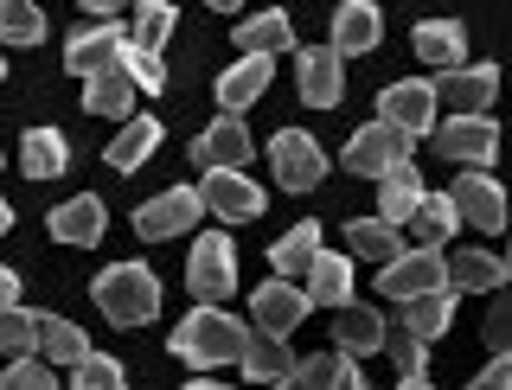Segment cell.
<instances>
[{"instance_id": "50", "label": "cell", "mask_w": 512, "mask_h": 390, "mask_svg": "<svg viewBox=\"0 0 512 390\" xmlns=\"http://www.w3.org/2000/svg\"><path fill=\"white\" fill-rule=\"evenodd\" d=\"M0 71H7V64H0Z\"/></svg>"}, {"instance_id": "48", "label": "cell", "mask_w": 512, "mask_h": 390, "mask_svg": "<svg viewBox=\"0 0 512 390\" xmlns=\"http://www.w3.org/2000/svg\"><path fill=\"white\" fill-rule=\"evenodd\" d=\"M7 224H13V211H7V199H0V231H7Z\"/></svg>"}, {"instance_id": "10", "label": "cell", "mask_w": 512, "mask_h": 390, "mask_svg": "<svg viewBox=\"0 0 512 390\" xmlns=\"http://www.w3.org/2000/svg\"><path fill=\"white\" fill-rule=\"evenodd\" d=\"M205 211L224 224H250V218H263V192H256L237 167H205Z\"/></svg>"}, {"instance_id": "36", "label": "cell", "mask_w": 512, "mask_h": 390, "mask_svg": "<svg viewBox=\"0 0 512 390\" xmlns=\"http://www.w3.org/2000/svg\"><path fill=\"white\" fill-rule=\"evenodd\" d=\"M320 250V224L314 218H301L288 237H276V250H269V263H276V275H301L308 269V256Z\"/></svg>"}, {"instance_id": "18", "label": "cell", "mask_w": 512, "mask_h": 390, "mask_svg": "<svg viewBox=\"0 0 512 390\" xmlns=\"http://www.w3.org/2000/svg\"><path fill=\"white\" fill-rule=\"evenodd\" d=\"M378 39H384V20H378V7H372V0H346V7L333 13V52H340V58L372 52Z\"/></svg>"}, {"instance_id": "46", "label": "cell", "mask_w": 512, "mask_h": 390, "mask_svg": "<svg viewBox=\"0 0 512 390\" xmlns=\"http://www.w3.org/2000/svg\"><path fill=\"white\" fill-rule=\"evenodd\" d=\"M77 7H84V13H103V20H109V13H122V7H135V0H77Z\"/></svg>"}, {"instance_id": "38", "label": "cell", "mask_w": 512, "mask_h": 390, "mask_svg": "<svg viewBox=\"0 0 512 390\" xmlns=\"http://www.w3.org/2000/svg\"><path fill=\"white\" fill-rule=\"evenodd\" d=\"M116 64L128 71V84H135V90H148V96H160V90H167V64H160V52H154V45H135V39H128Z\"/></svg>"}, {"instance_id": "47", "label": "cell", "mask_w": 512, "mask_h": 390, "mask_svg": "<svg viewBox=\"0 0 512 390\" xmlns=\"http://www.w3.org/2000/svg\"><path fill=\"white\" fill-rule=\"evenodd\" d=\"M205 7H218V13H237V7H244V0H205Z\"/></svg>"}, {"instance_id": "7", "label": "cell", "mask_w": 512, "mask_h": 390, "mask_svg": "<svg viewBox=\"0 0 512 390\" xmlns=\"http://www.w3.org/2000/svg\"><path fill=\"white\" fill-rule=\"evenodd\" d=\"M269 160H276V180L288 192H314L327 180V154H320V141L301 135V128H282V135L269 141Z\"/></svg>"}, {"instance_id": "19", "label": "cell", "mask_w": 512, "mask_h": 390, "mask_svg": "<svg viewBox=\"0 0 512 390\" xmlns=\"http://www.w3.org/2000/svg\"><path fill=\"white\" fill-rule=\"evenodd\" d=\"M404 224H410V243H423V250H442V243L461 231V211H455V199H448V192H423Z\"/></svg>"}, {"instance_id": "37", "label": "cell", "mask_w": 512, "mask_h": 390, "mask_svg": "<svg viewBox=\"0 0 512 390\" xmlns=\"http://www.w3.org/2000/svg\"><path fill=\"white\" fill-rule=\"evenodd\" d=\"M0 39H7V45H39L45 39L39 0H0Z\"/></svg>"}, {"instance_id": "45", "label": "cell", "mask_w": 512, "mask_h": 390, "mask_svg": "<svg viewBox=\"0 0 512 390\" xmlns=\"http://www.w3.org/2000/svg\"><path fill=\"white\" fill-rule=\"evenodd\" d=\"M13 301H20V275L0 269V307H13Z\"/></svg>"}, {"instance_id": "44", "label": "cell", "mask_w": 512, "mask_h": 390, "mask_svg": "<svg viewBox=\"0 0 512 390\" xmlns=\"http://www.w3.org/2000/svg\"><path fill=\"white\" fill-rule=\"evenodd\" d=\"M474 384H480V390H506V384H512V352H493V365L474 371Z\"/></svg>"}, {"instance_id": "17", "label": "cell", "mask_w": 512, "mask_h": 390, "mask_svg": "<svg viewBox=\"0 0 512 390\" xmlns=\"http://www.w3.org/2000/svg\"><path fill=\"white\" fill-rule=\"evenodd\" d=\"M244 160H250V128L237 116H218L192 141V167H244Z\"/></svg>"}, {"instance_id": "35", "label": "cell", "mask_w": 512, "mask_h": 390, "mask_svg": "<svg viewBox=\"0 0 512 390\" xmlns=\"http://www.w3.org/2000/svg\"><path fill=\"white\" fill-rule=\"evenodd\" d=\"M39 352L52 365H77L90 352V339L77 333V320H64V314H39Z\"/></svg>"}, {"instance_id": "29", "label": "cell", "mask_w": 512, "mask_h": 390, "mask_svg": "<svg viewBox=\"0 0 512 390\" xmlns=\"http://www.w3.org/2000/svg\"><path fill=\"white\" fill-rule=\"evenodd\" d=\"M237 45L244 52H288L295 45V26H288V13L282 7H269V13H250V20H237Z\"/></svg>"}, {"instance_id": "14", "label": "cell", "mask_w": 512, "mask_h": 390, "mask_svg": "<svg viewBox=\"0 0 512 390\" xmlns=\"http://www.w3.org/2000/svg\"><path fill=\"white\" fill-rule=\"evenodd\" d=\"M295 77H301V96H308L314 109H333L346 96V58L333 52V45H308L295 64Z\"/></svg>"}, {"instance_id": "1", "label": "cell", "mask_w": 512, "mask_h": 390, "mask_svg": "<svg viewBox=\"0 0 512 390\" xmlns=\"http://www.w3.org/2000/svg\"><path fill=\"white\" fill-rule=\"evenodd\" d=\"M244 339H250L244 320H231L218 301H199L180 327H173V352H180L186 365L212 371V365H237V359H244Z\"/></svg>"}, {"instance_id": "32", "label": "cell", "mask_w": 512, "mask_h": 390, "mask_svg": "<svg viewBox=\"0 0 512 390\" xmlns=\"http://www.w3.org/2000/svg\"><path fill=\"white\" fill-rule=\"evenodd\" d=\"M346 243L359 256H372V263H391V256L404 250V224H391V218H352L346 224Z\"/></svg>"}, {"instance_id": "40", "label": "cell", "mask_w": 512, "mask_h": 390, "mask_svg": "<svg viewBox=\"0 0 512 390\" xmlns=\"http://www.w3.org/2000/svg\"><path fill=\"white\" fill-rule=\"evenodd\" d=\"M0 352H39V314H26L20 301L0 307Z\"/></svg>"}, {"instance_id": "5", "label": "cell", "mask_w": 512, "mask_h": 390, "mask_svg": "<svg viewBox=\"0 0 512 390\" xmlns=\"http://www.w3.org/2000/svg\"><path fill=\"white\" fill-rule=\"evenodd\" d=\"M436 135V154L448 167H487L493 154H500V128L487 116H448L442 128H429Z\"/></svg>"}, {"instance_id": "16", "label": "cell", "mask_w": 512, "mask_h": 390, "mask_svg": "<svg viewBox=\"0 0 512 390\" xmlns=\"http://www.w3.org/2000/svg\"><path fill=\"white\" fill-rule=\"evenodd\" d=\"M244 378L250 384H288L295 378V352H288V333H269V327H256L244 339Z\"/></svg>"}, {"instance_id": "25", "label": "cell", "mask_w": 512, "mask_h": 390, "mask_svg": "<svg viewBox=\"0 0 512 390\" xmlns=\"http://www.w3.org/2000/svg\"><path fill=\"white\" fill-rule=\"evenodd\" d=\"M416 199H423V180H416V167L410 160H397L391 173H378V218H391V224H404Z\"/></svg>"}, {"instance_id": "13", "label": "cell", "mask_w": 512, "mask_h": 390, "mask_svg": "<svg viewBox=\"0 0 512 390\" xmlns=\"http://www.w3.org/2000/svg\"><path fill=\"white\" fill-rule=\"evenodd\" d=\"M122 45H128V32H122V26L96 20V26H84V32H71V45H64V71L96 77V71H109V64L122 58Z\"/></svg>"}, {"instance_id": "21", "label": "cell", "mask_w": 512, "mask_h": 390, "mask_svg": "<svg viewBox=\"0 0 512 390\" xmlns=\"http://www.w3.org/2000/svg\"><path fill=\"white\" fill-rule=\"evenodd\" d=\"M352 301V263L333 250L308 256V307H346Z\"/></svg>"}, {"instance_id": "12", "label": "cell", "mask_w": 512, "mask_h": 390, "mask_svg": "<svg viewBox=\"0 0 512 390\" xmlns=\"http://www.w3.org/2000/svg\"><path fill=\"white\" fill-rule=\"evenodd\" d=\"M250 320L269 333H295L301 320H308V288H295V275H276V282H263L250 295Z\"/></svg>"}, {"instance_id": "39", "label": "cell", "mask_w": 512, "mask_h": 390, "mask_svg": "<svg viewBox=\"0 0 512 390\" xmlns=\"http://www.w3.org/2000/svg\"><path fill=\"white\" fill-rule=\"evenodd\" d=\"M128 39L160 52V45L173 39V0H135V26H128Z\"/></svg>"}, {"instance_id": "43", "label": "cell", "mask_w": 512, "mask_h": 390, "mask_svg": "<svg viewBox=\"0 0 512 390\" xmlns=\"http://www.w3.org/2000/svg\"><path fill=\"white\" fill-rule=\"evenodd\" d=\"M122 378L128 371L109 359V352H84V359H77V384L84 390H122Z\"/></svg>"}, {"instance_id": "2", "label": "cell", "mask_w": 512, "mask_h": 390, "mask_svg": "<svg viewBox=\"0 0 512 390\" xmlns=\"http://www.w3.org/2000/svg\"><path fill=\"white\" fill-rule=\"evenodd\" d=\"M90 295H96V307H103L109 327H148V320L160 314V282H154V269H141V263L103 269L90 282Z\"/></svg>"}, {"instance_id": "15", "label": "cell", "mask_w": 512, "mask_h": 390, "mask_svg": "<svg viewBox=\"0 0 512 390\" xmlns=\"http://www.w3.org/2000/svg\"><path fill=\"white\" fill-rule=\"evenodd\" d=\"M436 84H423V77H404V84H391L378 96V116H391V122H404L410 135H429L436 128Z\"/></svg>"}, {"instance_id": "41", "label": "cell", "mask_w": 512, "mask_h": 390, "mask_svg": "<svg viewBox=\"0 0 512 390\" xmlns=\"http://www.w3.org/2000/svg\"><path fill=\"white\" fill-rule=\"evenodd\" d=\"M52 359H45V352H39V359H32V352H13V365L7 371H0V384H7V390H45V384H52Z\"/></svg>"}, {"instance_id": "20", "label": "cell", "mask_w": 512, "mask_h": 390, "mask_svg": "<svg viewBox=\"0 0 512 390\" xmlns=\"http://www.w3.org/2000/svg\"><path fill=\"white\" fill-rule=\"evenodd\" d=\"M269 77H276V64H269V52H244V64H231V71L218 77V103L237 116V109H250L256 96L269 90Z\"/></svg>"}, {"instance_id": "42", "label": "cell", "mask_w": 512, "mask_h": 390, "mask_svg": "<svg viewBox=\"0 0 512 390\" xmlns=\"http://www.w3.org/2000/svg\"><path fill=\"white\" fill-rule=\"evenodd\" d=\"M480 333H487L493 352H512V288L506 282L493 288V307H487V320H480Z\"/></svg>"}, {"instance_id": "8", "label": "cell", "mask_w": 512, "mask_h": 390, "mask_svg": "<svg viewBox=\"0 0 512 390\" xmlns=\"http://www.w3.org/2000/svg\"><path fill=\"white\" fill-rule=\"evenodd\" d=\"M192 218H205V192L199 186H173V192H160V199H148L135 211V231L148 243H167V237L192 231Z\"/></svg>"}, {"instance_id": "6", "label": "cell", "mask_w": 512, "mask_h": 390, "mask_svg": "<svg viewBox=\"0 0 512 390\" xmlns=\"http://www.w3.org/2000/svg\"><path fill=\"white\" fill-rule=\"evenodd\" d=\"M186 288H192V301H224L237 288V250H231V237H199L192 243V263H186Z\"/></svg>"}, {"instance_id": "34", "label": "cell", "mask_w": 512, "mask_h": 390, "mask_svg": "<svg viewBox=\"0 0 512 390\" xmlns=\"http://www.w3.org/2000/svg\"><path fill=\"white\" fill-rule=\"evenodd\" d=\"M448 320H455V301H448V288H429V295H410L404 301V327L416 339H442Z\"/></svg>"}, {"instance_id": "3", "label": "cell", "mask_w": 512, "mask_h": 390, "mask_svg": "<svg viewBox=\"0 0 512 390\" xmlns=\"http://www.w3.org/2000/svg\"><path fill=\"white\" fill-rule=\"evenodd\" d=\"M410 128L404 122H391V116H378V122H365L359 135L346 141V167L359 173V180H378V173H391L397 160H410Z\"/></svg>"}, {"instance_id": "9", "label": "cell", "mask_w": 512, "mask_h": 390, "mask_svg": "<svg viewBox=\"0 0 512 390\" xmlns=\"http://www.w3.org/2000/svg\"><path fill=\"white\" fill-rule=\"evenodd\" d=\"M493 90H500L493 64H448V71H436V103L448 116H480L493 103Z\"/></svg>"}, {"instance_id": "11", "label": "cell", "mask_w": 512, "mask_h": 390, "mask_svg": "<svg viewBox=\"0 0 512 390\" xmlns=\"http://www.w3.org/2000/svg\"><path fill=\"white\" fill-rule=\"evenodd\" d=\"M448 199H455V211L474 224V231H506V192H500V180H493V173L468 167V173L455 180V192H448Z\"/></svg>"}, {"instance_id": "28", "label": "cell", "mask_w": 512, "mask_h": 390, "mask_svg": "<svg viewBox=\"0 0 512 390\" xmlns=\"http://www.w3.org/2000/svg\"><path fill=\"white\" fill-rule=\"evenodd\" d=\"M506 282V263L487 250H461L455 263H448V288H461V295H493V288Z\"/></svg>"}, {"instance_id": "27", "label": "cell", "mask_w": 512, "mask_h": 390, "mask_svg": "<svg viewBox=\"0 0 512 390\" xmlns=\"http://www.w3.org/2000/svg\"><path fill=\"white\" fill-rule=\"evenodd\" d=\"M154 148H160V122H154V116H128L122 135L109 141V167H116V173H135Z\"/></svg>"}, {"instance_id": "24", "label": "cell", "mask_w": 512, "mask_h": 390, "mask_svg": "<svg viewBox=\"0 0 512 390\" xmlns=\"http://www.w3.org/2000/svg\"><path fill=\"white\" fill-rule=\"evenodd\" d=\"M461 52H468L461 20H423V26H416V58H423V64L448 71V64H461Z\"/></svg>"}, {"instance_id": "31", "label": "cell", "mask_w": 512, "mask_h": 390, "mask_svg": "<svg viewBox=\"0 0 512 390\" xmlns=\"http://www.w3.org/2000/svg\"><path fill=\"white\" fill-rule=\"evenodd\" d=\"M423 346H429V339H416L404 320H397V327H384V352L397 359V384H404V390H423V384H429V359H423Z\"/></svg>"}, {"instance_id": "23", "label": "cell", "mask_w": 512, "mask_h": 390, "mask_svg": "<svg viewBox=\"0 0 512 390\" xmlns=\"http://www.w3.org/2000/svg\"><path fill=\"white\" fill-rule=\"evenodd\" d=\"M64 160H71V148H64L58 128H26V141H20V173L26 180H58Z\"/></svg>"}, {"instance_id": "30", "label": "cell", "mask_w": 512, "mask_h": 390, "mask_svg": "<svg viewBox=\"0 0 512 390\" xmlns=\"http://www.w3.org/2000/svg\"><path fill=\"white\" fill-rule=\"evenodd\" d=\"M128 103H135V84H128L122 64L84 77V109H90V116H128Z\"/></svg>"}, {"instance_id": "26", "label": "cell", "mask_w": 512, "mask_h": 390, "mask_svg": "<svg viewBox=\"0 0 512 390\" xmlns=\"http://www.w3.org/2000/svg\"><path fill=\"white\" fill-rule=\"evenodd\" d=\"M333 339H340V352H352V359H365V352L384 346V314H372V307H340V320H333Z\"/></svg>"}, {"instance_id": "33", "label": "cell", "mask_w": 512, "mask_h": 390, "mask_svg": "<svg viewBox=\"0 0 512 390\" xmlns=\"http://www.w3.org/2000/svg\"><path fill=\"white\" fill-rule=\"evenodd\" d=\"M288 384H308V390H327V384H340V390H365V371L352 365V359H340V352H320V359H308V365L295 359V378H288Z\"/></svg>"}, {"instance_id": "22", "label": "cell", "mask_w": 512, "mask_h": 390, "mask_svg": "<svg viewBox=\"0 0 512 390\" xmlns=\"http://www.w3.org/2000/svg\"><path fill=\"white\" fill-rule=\"evenodd\" d=\"M103 199H64L58 211H52V237L58 243H77V250H84V243H103Z\"/></svg>"}, {"instance_id": "4", "label": "cell", "mask_w": 512, "mask_h": 390, "mask_svg": "<svg viewBox=\"0 0 512 390\" xmlns=\"http://www.w3.org/2000/svg\"><path fill=\"white\" fill-rule=\"evenodd\" d=\"M378 288L391 301H410V295H429V288H448V256L442 250H423V243H410V250H397L391 263L378 269Z\"/></svg>"}, {"instance_id": "49", "label": "cell", "mask_w": 512, "mask_h": 390, "mask_svg": "<svg viewBox=\"0 0 512 390\" xmlns=\"http://www.w3.org/2000/svg\"><path fill=\"white\" fill-rule=\"evenodd\" d=\"M506 275H512V256H506Z\"/></svg>"}]
</instances>
